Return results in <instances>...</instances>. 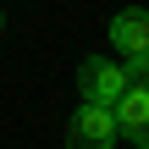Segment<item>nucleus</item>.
<instances>
[{"label": "nucleus", "instance_id": "f257e3e1", "mask_svg": "<svg viewBox=\"0 0 149 149\" xmlns=\"http://www.w3.org/2000/svg\"><path fill=\"white\" fill-rule=\"evenodd\" d=\"M122 88H127V77H122V61H111V55H83V66H77V94H83V105H116L122 100Z\"/></svg>", "mask_w": 149, "mask_h": 149}, {"label": "nucleus", "instance_id": "20e7f679", "mask_svg": "<svg viewBox=\"0 0 149 149\" xmlns=\"http://www.w3.org/2000/svg\"><path fill=\"white\" fill-rule=\"evenodd\" d=\"M111 122H116V133L144 144V133H149V88H122V100L111 105Z\"/></svg>", "mask_w": 149, "mask_h": 149}, {"label": "nucleus", "instance_id": "7ed1b4c3", "mask_svg": "<svg viewBox=\"0 0 149 149\" xmlns=\"http://www.w3.org/2000/svg\"><path fill=\"white\" fill-rule=\"evenodd\" d=\"M105 33H111V44H116L122 55H144V50H149V11H144V6L116 11Z\"/></svg>", "mask_w": 149, "mask_h": 149}, {"label": "nucleus", "instance_id": "423d86ee", "mask_svg": "<svg viewBox=\"0 0 149 149\" xmlns=\"http://www.w3.org/2000/svg\"><path fill=\"white\" fill-rule=\"evenodd\" d=\"M133 149H144V144H133Z\"/></svg>", "mask_w": 149, "mask_h": 149}, {"label": "nucleus", "instance_id": "f03ea898", "mask_svg": "<svg viewBox=\"0 0 149 149\" xmlns=\"http://www.w3.org/2000/svg\"><path fill=\"white\" fill-rule=\"evenodd\" d=\"M66 149H116V122L105 105H77L66 122Z\"/></svg>", "mask_w": 149, "mask_h": 149}, {"label": "nucleus", "instance_id": "39448f33", "mask_svg": "<svg viewBox=\"0 0 149 149\" xmlns=\"http://www.w3.org/2000/svg\"><path fill=\"white\" fill-rule=\"evenodd\" d=\"M0 28H6V11H0Z\"/></svg>", "mask_w": 149, "mask_h": 149}]
</instances>
